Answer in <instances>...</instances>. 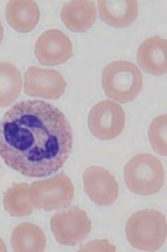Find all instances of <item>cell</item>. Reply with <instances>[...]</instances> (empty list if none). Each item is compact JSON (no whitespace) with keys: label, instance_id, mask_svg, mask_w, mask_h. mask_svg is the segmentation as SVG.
I'll return each instance as SVG.
<instances>
[{"label":"cell","instance_id":"obj_13","mask_svg":"<svg viewBox=\"0 0 167 252\" xmlns=\"http://www.w3.org/2000/svg\"><path fill=\"white\" fill-rule=\"evenodd\" d=\"M60 16L68 29L83 32L92 28L95 23L97 10L94 1L75 0L64 4Z\"/></svg>","mask_w":167,"mask_h":252},{"label":"cell","instance_id":"obj_17","mask_svg":"<svg viewBox=\"0 0 167 252\" xmlns=\"http://www.w3.org/2000/svg\"><path fill=\"white\" fill-rule=\"evenodd\" d=\"M29 192V186L26 183H14L7 189L3 198V204L5 210L11 217H26L34 211Z\"/></svg>","mask_w":167,"mask_h":252},{"label":"cell","instance_id":"obj_6","mask_svg":"<svg viewBox=\"0 0 167 252\" xmlns=\"http://www.w3.org/2000/svg\"><path fill=\"white\" fill-rule=\"evenodd\" d=\"M53 234L61 245L75 246L90 234L92 223L87 214L78 207L56 214L51 219Z\"/></svg>","mask_w":167,"mask_h":252},{"label":"cell","instance_id":"obj_7","mask_svg":"<svg viewBox=\"0 0 167 252\" xmlns=\"http://www.w3.org/2000/svg\"><path fill=\"white\" fill-rule=\"evenodd\" d=\"M91 133L102 140H110L123 130L125 114L120 104L111 100H103L94 106L87 119Z\"/></svg>","mask_w":167,"mask_h":252},{"label":"cell","instance_id":"obj_14","mask_svg":"<svg viewBox=\"0 0 167 252\" xmlns=\"http://www.w3.org/2000/svg\"><path fill=\"white\" fill-rule=\"evenodd\" d=\"M6 18L16 31L28 33L34 30L40 18V11L35 1L12 0L6 7Z\"/></svg>","mask_w":167,"mask_h":252},{"label":"cell","instance_id":"obj_11","mask_svg":"<svg viewBox=\"0 0 167 252\" xmlns=\"http://www.w3.org/2000/svg\"><path fill=\"white\" fill-rule=\"evenodd\" d=\"M167 40L160 36L145 39L137 50V62L145 72L154 76L165 74L167 70Z\"/></svg>","mask_w":167,"mask_h":252},{"label":"cell","instance_id":"obj_18","mask_svg":"<svg viewBox=\"0 0 167 252\" xmlns=\"http://www.w3.org/2000/svg\"><path fill=\"white\" fill-rule=\"evenodd\" d=\"M148 138L153 150L167 156V115L155 118L148 129Z\"/></svg>","mask_w":167,"mask_h":252},{"label":"cell","instance_id":"obj_2","mask_svg":"<svg viewBox=\"0 0 167 252\" xmlns=\"http://www.w3.org/2000/svg\"><path fill=\"white\" fill-rule=\"evenodd\" d=\"M125 232L129 243L134 248L143 251H156L166 241V219L157 210L137 212L127 220Z\"/></svg>","mask_w":167,"mask_h":252},{"label":"cell","instance_id":"obj_10","mask_svg":"<svg viewBox=\"0 0 167 252\" xmlns=\"http://www.w3.org/2000/svg\"><path fill=\"white\" fill-rule=\"evenodd\" d=\"M83 181L86 194L97 205L109 206L118 196V184L115 177L102 167L92 166L86 169Z\"/></svg>","mask_w":167,"mask_h":252},{"label":"cell","instance_id":"obj_12","mask_svg":"<svg viewBox=\"0 0 167 252\" xmlns=\"http://www.w3.org/2000/svg\"><path fill=\"white\" fill-rule=\"evenodd\" d=\"M97 6L101 20L111 27H128L138 16V3L135 0H99Z\"/></svg>","mask_w":167,"mask_h":252},{"label":"cell","instance_id":"obj_15","mask_svg":"<svg viewBox=\"0 0 167 252\" xmlns=\"http://www.w3.org/2000/svg\"><path fill=\"white\" fill-rule=\"evenodd\" d=\"M11 244L14 252H43L46 239L43 230L32 223L17 225L11 235Z\"/></svg>","mask_w":167,"mask_h":252},{"label":"cell","instance_id":"obj_3","mask_svg":"<svg viewBox=\"0 0 167 252\" xmlns=\"http://www.w3.org/2000/svg\"><path fill=\"white\" fill-rule=\"evenodd\" d=\"M102 84L106 95L121 103L133 101L143 85L140 69L127 61L109 63L102 71Z\"/></svg>","mask_w":167,"mask_h":252},{"label":"cell","instance_id":"obj_9","mask_svg":"<svg viewBox=\"0 0 167 252\" xmlns=\"http://www.w3.org/2000/svg\"><path fill=\"white\" fill-rule=\"evenodd\" d=\"M34 54L42 65L63 64L72 57V41L63 32L57 29L49 30L38 38Z\"/></svg>","mask_w":167,"mask_h":252},{"label":"cell","instance_id":"obj_5","mask_svg":"<svg viewBox=\"0 0 167 252\" xmlns=\"http://www.w3.org/2000/svg\"><path fill=\"white\" fill-rule=\"evenodd\" d=\"M29 195L36 208L53 211L70 205L74 188L68 176L60 172L52 178L32 183L29 186Z\"/></svg>","mask_w":167,"mask_h":252},{"label":"cell","instance_id":"obj_8","mask_svg":"<svg viewBox=\"0 0 167 252\" xmlns=\"http://www.w3.org/2000/svg\"><path fill=\"white\" fill-rule=\"evenodd\" d=\"M24 79L25 93L32 97L57 99L67 88V83L62 74L54 69L31 66L25 73Z\"/></svg>","mask_w":167,"mask_h":252},{"label":"cell","instance_id":"obj_1","mask_svg":"<svg viewBox=\"0 0 167 252\" xmlns=\"http://www.w3.org/2000/svg\"><path fill=\"white\" fill-rule=\"evenodd\" d=\"M72 147V130L67 118L44 101L18 102L0 120V157L26 177L56 173L69 158Z\"/></svg>","mask_w":167,"mask_h":252},{"label":"cell","instance_id":"obj_4","mask_svg":"<svg viewBox=\"0 0 167 252\" xmlns=\"http://www.w3.org/2000/svg\"><path fill=\"white\" fill-rule=\"evenodd\" d=\"M127 187L137 195H153L160 191L165 180L163 164L153 155L138 154L124 169Z\"/></svg>","mask_w":167,"mask_h":252},{"label":"cell","instance_id":"obj_20","mask_svg":"<svg viewBox=\"0 0 167 252\" xmlns=\"http://www.w3.org/2000/svg\"><path fill=\"white\" fill-rule=\"evenodd\" d=\"M6 251H7V250H6V245H5L4 242L0 239V252Z\"/></svg>","mask_w":167,"mask_h":252},{"label":"cell","instance_id":"obj_16","mask_svg":"<svg viewBox=\"0 0 167 252\" xmlns=\"http://www.w3.org/2000/svg\"><path fill=\"white\" fill-rule=\"evenodd\" d=\"M22 89L19 69L9 62H0V107L14 103Z\"/></svg>","mask_w":167,"mask_h":252},{"label":"cell","instance_id":"obj_19","mask_svg":"<svg viewBox=\"0 0 167 252\" xmlns=\"http://www.w3.org/2000/svg\"><path fill=\"white\" fill-rule=\"evenodd\" d=\"M3 37H4V28H3L1 21H0V44H1V41H2Z\"/></svg>","mask_w":167,"mask_h":252}]
</instances>
